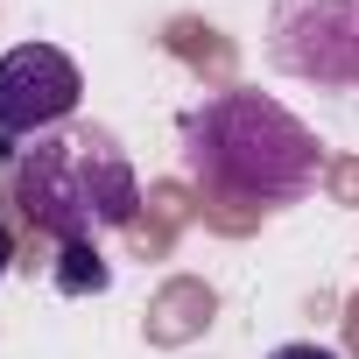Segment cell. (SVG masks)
I'll return each mask as SVG.
<instances>
[{
	"mask_svg": "<svg viewBox=\"0 0 359 359\" xmlns=\"http://www.w3.org/2000/svg\"><path fill=\"white\" fill-rule=\"evenodd\" d=\"M8 261H15V233H8V219H0V275H8Z\"/></svg>",
	"mask_w": 359,
	"mask_h": 359,
	"instance_id": "13",
	"label": "cell"
},
{
	"mask_svg": "<svg viewBox=\"0 0 359 359\" xmlns=\"http://www.w3.org/2000/svg\"><path fill=\"white\" fill-rule=\"evenodd\" d=\"M324 184H331L338 205H359V155H331L324 162Z\"/></svg>",
	"mask_w": 359,
	"mask_h": 359,
	"instance_id": "9",
	"label": "cell"
},
{
	"mask_svg": "<svg viewBox=\"0 0 359 359\" xmlns=\"http://www.w3.org/2000/svg\"><path fill=\"white\" fill-rule=\"evenodd\" d=\"M162 43H169V57H184L191 71H205L219 92L233 85V64H240V57H233V43H226L212 22H198V15H176V22L162 29Z\"/></svg>",
	"mask_w": 359,
	"mask_h": 359,
	"instance_id": "7",
	"label": "cell"
},
{
	"mask_svg": "<svg viewBox=\"0 0 359 359\" xmlns=\"http://www.w3.org/2000/svg\"><path fill=\"white\" fill-rule=\"evenodd\" d=\"M212 310H219V296H212L198 275H176V282H162V289L148 296L141 331H148V345H191V338L212 324Z\"/></svg>",
	"mask_w": 359,
	"mask_h": 359,
	"instance_id": "5",
	"label": "cell"
},
{
	"mask_svg": "<svg viewBox=\"0 0 359 359\" xmlns=\"http://www.w3.org/2000/svg\"><path fill=\"white\" fill-rule=\"evenodd\" d=\"M78 92H85V78H78V64L64 50H50V43L8 50L0 57V155L15 162L22 134H50L57 120H71Z\"/></svg>",
	"mask_w": 359,
	"mask_h": 359,
	"instance_id": "3",
	"label": "cell"
},
{
	"mask_svg": "<svg viewBox=\"0 0 359 359\" xmlns=\"http://www.w3.org/2000/svg\"><path fill=\"white\" fill-rule=\"evenodd\" d=\"M184 162L198 176V198L212 205H240V212H282L296 205L310 184H317V169H324V148L317 134L282 113L275 99L261 92H212L198 113H184Z\"/></svg>",
	"mask_w": 359,
	"mask_h": 359,
	"instance_id": "1",
	"label": "cell"
},
{
	"mask_svg": "<svg viewBox=\"0 0 359 359\" xmlns=\"http://www.w3.org/2000/svg\"><path fill=\"white\" fill-rule=\"evenodd\" d=\"M275 359H331V352H324V345H282Z\"/></svg>",
	"mask_w": 359,
	"mask_h": 359,
	"instance_id": "12",
	"label": "cell"
},
{
	"mask_svg": "<svg viewBox=\"0 0 359 359\" xmlns=\"http://www.w3.org/2000/svg\"><path fill=\"white\" fill-rule=\"evenodd\" d=\"M198 219H205V226H219V233H254V226H261V212H240V205H212V198H198Z\"/></svg>",
	"mask_w": 359,
	"mask_h": 359,
	"instance_id": "10",
	"label": "cell"
},
{
	"mask_svg": "<svg viewBox=\"0 0 359 359\" xmlns=\"http://www.w3.org/2000/svg\"><path fill=\"white\" fill-rule=\"evenodd\" d=\"M50 275H57V289H64V296H99V289L113 282V268L99 261V247H92V240H71V247H57Z\"/></svg>",
	"mask_w": 359,
	"mask_h": 359,
	"instance_id": "8",
	"label": "cell"
},
{
	"mask_svg": "<svg viewBox=\"0 0 359 359\" xmlns=\"http://www.w3.org/2000/svg\"><path fill=\"white\" fill-rule=\"evenodd\" d=\"M64 141H71V184H78V205H85L92 233H106V226L127 233V226L141 219V184H134L120 141H113L106 127H78V134H64Z\"/></svg>",
	"mask_w": 359,
	"mask_h": 359,
	"instance_id": "4",
	"label": "cell"
},
{
	"mask_svg": "<svg viewBox=\"0 0 359 359\" xmlns=\"http://www.w3.org/2000/svg\"><path fill=\"white\" fill-rule=\"evenodd\" d=\"M148 219H134L127 226V240H134V254L141 261H162L169 254V240H176V226H184V219H198V198L184 191V184H148Z\"/></svg>",
	"mask_w": 359,
	"mask_h": 359,
	"instance_id": "6",
	"label": "cell"
},
{
	"mask_svg": "<svg viewBox=\"0 0 359 359\" xmlns=\"http://www.w3.org/2000/svg\"><path fill=\"white\" fill-rule=\"evenodd\" d=\"M268 57L289 78L352 92L359 85V0H282L268 22Z\"/></svg>",
	"mask_w": 359,
	"mask_h": 359,
	"instance_id": "2",
	"label": "cell"
},
{
	"mask_svg": "<svg viewBox=\"0 0 359 359\" xmlns=\"http://www.w3.org/2000/svg\"><path fill=\"white\" fill-rule=\"evenodd\" d=\"M345 345H352V359H359V296L345 303Z\"/></svg>",
	"mask_w": 359,
	"mask_h": 359,
	"instance_id": "11",
	"label": "cell"
}]
</instances>
